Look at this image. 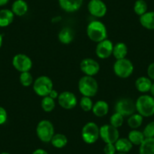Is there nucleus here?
<instances>
[{"label":"nucleus","mask_w":154,"mask_h":154,"mask_svg":"<svg viewBox=\"0 0 154 154\" xmlns=\"http://www.w3.org/2000/svg\"><path fill=\"white\" fill-rule=\"evenodd\" d=\"M87 35L94 42H101L107 38V29L106 26L99 20H93L88 23L86 29Z\"/></svg>","instance_id":"f257e3e1"},{"label":"nucleus","mask_w":154,"mask_h":154,"mask_svg":"<svg viewBox=\"0 0 154 154\" xmlns=\"http://www.w3.org/2000/svg\"><path fill=\"white\" fill-rule=\"evenodd\" d=\"M136 111L143 117H150L154 115V98L151 95H140L135 101Z\"/></svg>","instance_id":"f03ea898"},{"label":"nucleus","mask_w":154,"mask_h":154,"mask_svg":"<svg viewBox=\"0 0 154 154\" xmlns=\"http://www.w3.org/2000/svg\"><path fill=\"white\" fill-rule=\"evenodd\" d=\"M78 88L83 96L92 97L97 93L98 84L93 76L84 75L79 80Z\"/></svg>","instance_id":"7ed1b4c3"},{"label":"nucleus","mask_w":154,"mask_h":154,"mask_svg":"<svg viewBox=\"0 0 154 154\" xmlns=\"http://www.w3.org/2000/svg\"><path fill=\"white\" fill-rule=\"evenodd\" d=\"M53 82L47 75H40L35 79L32 84L33 91L39 97H46L53 89Z\"/></svg>","instance_id":"20e7f679"},{"label":"nucleus","mask_w":154,"mask_h":154,"mask_svg":"<svg viewBox=\"0 0 154 154\" xmlns=\"http://www.w3.org/2000/svg\"><path fill=\"white\" fill-rule=\"evenodd\" d=\"M37 137L44 143L51 142V138L54 135V127L52 122L47 119H43L38 122L36 126Z\"/></svg>","instance_id":"39448f33"},{"label":"nucleus","mask_w":154,"mask_h":154,"mask_svg":"<svg viewBox=\"0 0 154 154\" xmlns=\"http://www.w3.org/2000/svg\"><path fill=\"white\" fill-rule=\"evenodd\" d=\"M113 71L116 75H117L121 79H127L133 73L134 65L132 62L126 57L119 59L114 63Z\"/></svg>","instance_id":"423d86ee"},{"label":"nucleus","mask_w":154,"mask_h":154,"mask_svg":"<svg viewBox=\"0 0 154 154\" xmlns=\"http://www.w3.org/2000/svg\"><path fill=\"white\" fill-rule=\"evenodd\" d=\"M100 137V128L93 122H87L82 129V138L88 144L94 143Z\"/></svg>","instance_id":"0eeeda50"},{"label":"nucleus","mask_w":154,"mask_h":154,"mask_svg":"<svg viewBox=\"0 0 154 154\" xmlns=\"http://www.w3.org/2000/svg\"><path fill=\"white\" fill-rule=\"evenodd\" d=\"M100 137L105 143H115L119 138V131L110 124L103 125L100 128Z\"/></svg>","instance_id":"6e6552de"},{"label":"nucleus","mask_w":154,"mask_h":154,"mask_svg":"<svg viewBox=\"0 0 154 154\" xmlns=\"http://www.w3.org/2000/svg\"><path fill=\"white\" fill-rule=\"evenodd\" d=\"M116 112L125 116H130L136 111L135 102L130 98H122L118 100L115 106Z\"/></svg>","instance_id":"1a4fd4ad"},{"label":"nucleus","mask_w":154,"mask_h":154,"mask_svg":"<svg viewBox=\"0 0 154 154\" xmlns=\"http://www.w3.org/2000/svg\"><path fill=\"white\" fill-rule=\"evenodd\" d=\"M12 65L20 72H28L32 68V61L26 54H17L13 57Z\"/></svg>","instance_id":"9d476101"},{"label":"nucleus","mask_w":154,"mask_h":154,"mask_svg":"<svg viewBox=\"0 0 154 154\" xmlns=\"http://www.w3.org/2000/svg\"><path fill=\"white\" fill-rule=\"evenodd\" d=\"M57 101L63 109H72L77 105V97L70 91H63L59 94Z\"/></svg>","instance_id":"9b49d317"},{"label":"nucleus","mask_w":154,"mask_h":154,"mask_svg":"<svg viewBox=\"0 0 154 154\" xmlns=\"http://www.w3.org/2000/svg\"><path fill=\"white\" fill-rule=\"evenodd\" d=\"M80 69L85 75L94 76L100 71V64L93 58H85L81 61Z\"/></svg>","instance_id":"f8f14e48"},{"label":"nucleus","mask_w":154,"mask_h":154,"mask_svg":"<svg viewBox=\"0 0 154 154\" xmlns=\"http://www.w3.org/2000/svg\"><path fill=\"white\" fill-rule=\"evenodd\" d=\"M88 10L91 15L100 18L106 15L107 7L102 0H90L88 4Z\"/></svg>","instance_id":"ddd939ff"},{"label":"nucleus","mask_w":154,"mask_h":154,"mask_svg":"<svg viewBox=\"0 0 154 154\" xmlns=\"http://www.w3.org/2000/svg\"><path fill=\"white\" fill-rule=\"evenodd\" d=\"M112 50H113V44L109 39L106 38L97 43L95 52L99 58L106 59L112 55Z\"/></svg>","instance_id":"4468645a"},{"label":"nucleus","mask_w":154,"mask_h":154,"mask_svg":"<svg viewBox=\"0 0 154 154\" xmlns=\"http://www.w3.org/2000/svg\"><path fill=\"white\" fill-rule=\"evenodd\" d=\"M83 0H58V3L61 9L68 13L78 11L81 8Z\"/></svg>","instance_id":"2eb2a0df"},{"label":"nucleus","mask_w":154,"mask_h":154,"mask_svg":"<svg viewBox=\"0 0 154 154\" xmlns=\"http://www.w3.org/2000/svg\"><path fill=\"white\" fill-rule=\"evenodd\" d=\"M29 6L24 0H15L11 5V11L13 14L18 17L25 15L27 13Z\"/></svg>","instance_id":"dca6fc26"},{"label":"nucleus","mask_w":154,"mask_h":154,"mask_svg":"<svg viewBox=\"0 0 154 154\" xmlns=\"http://www.w3.org/2000/svg\"><path fill=\"white\" fill-rule=\"evenodd\" d=\"M152 80L149 77L140 76L135 81V87L138 91L141 93H146L150 91L152 87Z\"/></svg>","instance_id":"f3484780"},{"label":"nucleus","mask_w":154,"mask_h":154,"mask_svg":"<svg viewBox=\"0 0 154 154\" xmlns=\"http://www.w3.org/2000/svg\"><path fill=\"white\" fill-rule=\"evenodd\" d=\"M91 111L97 117H103L109 112V104L105 100H97L93 105Z\"/></svg>","instance_id":"a211bd4d"},{"label":"nucleus","mask_w":154,"mask_h":154,"mask_svg":"<svg viewBox=\"0 0 154 154\" xmlns=\"http://www.w3.org/2000/svg\"><path fill=\"white\" fill-rule=\"evenodd\" d=\"M140 23L143 27L149 30H154V11H146L140 16Z\"/></svg>","instance_id":"6ab92c4d"},{"label":"nucleus","mask_w":154,"mask_h":154,"mask_svg":"<svg viewBox=\"0 0 154 154\" xmlns=\"http://www.w3.org/2000/svg\"><path fill=\"white\" fill-rule=\"evenodd\" d=\"M116 151L119 152H128L132 149L133 144L128 138L125 137H119L114 143Z\"/></svg>","instance_id":"aec40b11"},{"label":"nucleus","mask_w":154,"mask_h":154,"mask_svg":"<svg viewBox=\"0 0 154 154\" xmlns=\"http://www.w3.org/2000/svg\"><path fill=\"white\" fill-rule=\"evenodd\" d=\"M14 14L10 9L0 10V27H5L14 20Z\"/></svg>","instance_id":"412c9836"},{"label":"nucleus","mask_w":154,"mask_h":154,"mask_svg":"<svg viewBox=\"0 0 154 154\" xmlns=\"http://www.w3.org/2000/svg\"><path fill=\"white\" fill-rule=\"evenodd\" d=\"M74 32L72 29L69 27H64L59 32L58 39L61 43L68 45L73 40Z\"/></svg>","instance_id":"4be33fe9"},{"label":"nucleus","mask_w":154,"mask_h":154,"mask_svg":"<svg viewBox=\"0 0 154 154\" xmlns=\"http://www.w3.org/2000/svg\"><path fill=\"white\" fill-rule=\"evenodd\" d=\"M139 154H154V137H146L139 147Z\"/></svg>","instance_id":"5701e85b"},{"label":"nucleus","mask_w":154,"mask_h":154,"mask_svg":"<svg viewBox=\"0 0 154 154\" xmlns=\"http://www.w3.org/2000/svg\"><path fill=\"white\" fill-rule=\"evenodd\" d=\"M128 54V47L123 42H118L113 45L112 55L116 60L125 58Z\"/></svg>","instance_id":"b1692460"},{"label":"nucleus","mask_w":154,"mask_h":154,"mask_svg":"<svg viewBox=\"0 0 154 154\" xmlns=\"http://www.w3.org/2000/svg\"><path fill=\"white\" fill-rule=\"evenodd\" d=\"M146 137L143 135V133L142 131H138L137 129H133L128 133V139L131 141L133 145H137L140 146L142 142L144 140Z\"/></svg>","instance_id":"393cba45"},{"label":"nucleus","mask_w":154,"mask_h":154,"mask_svg":"<svg viewBox=\"0 0 154 154\" xmlns=\"http://www.w3.org/2000/svg\"><path fill=\"white\" fill-rule=\"evenodd\" d=\"M67 137L65 134H54L51 140V143L53 146L56 148H63L67 144Z\"/></svg>","instance_id":"a878e982"},{"label":"nucleus","mask_w":154,"mask_h":154,"mask_svg":"<svg viewBox=\"0 0 154 154\" xmlns=\"http://www.w3.org/2000/svg\"><path fill=\"white\" fill-rule=\"evenodd\" d=\"M143 117L141 115H140L139 113H135L131 115L130 116H128V121H127V123H128V126L131 128L133 129H137V128L140 127V125L143 123Z\"/></svg>","instance_id":"bb28decb"},{"label":"nucleus","mask_w":154,"mask_h":154,"mask_svg":"<svg viewBox=\"0 0 154 154\" xmlns=\"http://www.w3.org/2000/svg\"><path fill=\"white\" fill-rule=\"evenodd\" d=\"M41 107L45 112H51L55 107V102L53 98H51L49 96L42 97V100L41 101Z\"/></svg>","instance_id":"cd10ccee"},{"label":"nucleus","mask_w":154,"mask_h":154,"mask_svg":"<svg viewBox=\"0 0 154 154\" xmlns=\"http://www.w3.org/2000/svg\"><path fill=\"white\" fill-rule=\"evenodd\" d=\"M134 11L138 16L143 15L147 11V4L144 0H137L134 2Z\"/></svg>","instance_id":"c85d7f7f"},{"label":"nucleus","mask_w":154,"mask_h":154,"mask_svg":"<svg viewBox=\"0 0 154 154\" xmlns=\"http://www.w3.org/2000/svg\"><path fill=\"white\" fill-rule=\"evenodd\" d=\"M124 122V116L121 115L119 112H116L115 113L112 114L109 119V123L111 125L116 128H119L123 125Z\"/></svg>","instance_id":"c756f323"},{"label":"nucleus","mask_w":154,"mask_h":154,"mask_svg":"<svg viewBox=\"0 0 154 154\" xmlns=\"http://www.w3.org/2000/svg\"><path fill=\"white\" fill-rule=\"evenodd\" d=\"M33 77L32 74L28 72H20V82L23 86L28 87L33 84Z\"/></svg>","instance_id":"7c9ffc66"},{"label":"nucleus","mask_w":154,"mask_h":154,"mask_svg":"<svg viewBox=\"0 0 154 154\" xmlns=\"http://www.w3.org/2000/svg\"><path fill=\"white\" fill-rule=\"evenodd\" d=\"M93 105H94V103H93L91 97H86V96H82L80 101H79V106H80L81 109L85 112L91 111L92 109Z\"/></svg>","instance_id":"2f4dec72"},{"label":"nucleus","mask_w":154,"mask_h":154,"mask_svg":"<svg viewBox=\"0 0 154 154\" xmlns=\"http://www.w3.org/2000/svg\"><path fill=\"white\" fill-rule=\"evenodd\" d=\"M143 133L145 137H154V121L145 126Z\"/></svg>","instance_id":"473e14b6"},{"label":"nucleus","mask_w":154,"mask_h":154,"mask_svg":"<svg viewBox=\"0 0 154 154\" xmlns=\"http://www.w3.org/2000/svg\"><path fill=\"white\" fill-rule=\"evenodd\" d=\"M103 152L105 154H116V149L114 143H106L103 148Z\"/></svg>","instance_id":"72a5a7b5"},{"label":"nucleus","mask_w":154,"mask_h":154,"mask_svg":"<svg viewBox=\"0 0 154 154\" xmlns=\"http://www.w3.org/2000/svg\"><path fill=\"white\" fill-rule=\"evenodd\" d=\"M8 119V113L5 108L0 106V125L5 123Z\"/></svg>","instance_id":"f704fd0d"},{"label":"nucleus","mask_w":154,"mask_h":154,"mask_svg":"<svg viewBox=\"0 0 154 154\" xmlns=\"http://www.w3.org/2000/svg\"><path fill=\"white\" fill-rule=\"evenodd\" d=\"M147 75L151 80H154V63H151L147 67Z\"/></svg>","instance_id":"c9c22d12"},{"label":"nucleus","mask_w":154,"mask_h":154,"mask_svg":"<svg viewBox=\"0 0 154 154\" xmlns=\"http://www.w3.org/2000/svg\"><path fill=\"white\" fill-rule=\"evenodd\" d=\"M48 96H49V97H51V98H53L54 100L55 98H57V97H58L59 94H58V92H57V91H56V90H54V88H53V89L51 91V92L49 93Z\"/></svg>","instance_id":"e433bc0d"},{"label":"nucleus","mask_w":154,"mask_h":154,"mask_svg":"<svg viewBox=\"0 0 154 154\" xmlns=\"http://www.w3.org/2000/svg\"><path fill=\"white\" fill-rule=\"evenodd\" d=\"M32 154H48L47 151L43 149H37L32 152Z\"/></svg>","instance_id":"4c0bfd02"},{"label":"nucleus","mask_w":154,"mask_h":154,"mask_svg":"<svg viewBox=\"0 0 154 154\" xmlns=\"http://www.w3.org/2000/svg\"><path fill=\"white\" fill-rule=\"evenodd\" d=\"M8 2H9V0H0V7L7 5Z\"/></svg>","instance_id":"58836bf2"},{"label":"nucleus","mask_w":154,"mask_h":154,"mask_svg":"<svg viewBox=\"0 0 154 154\" xmlns=\"http://www.w3.org/2000/svg\"><path fill=\"white\" fill-rule=\"evenodd\" d=\"M150 93H151V96L154 98V83H152V87H151V89H150Z\"/></svg>","instance_id":"ea45409f"},{"label":"nucleus","mask_w":154,"mask_h":154,"mask_svg":"<svg viewBox=\"0 0 154 154\" xmlns=\"http://www.w3.org/2000/svg\"><path fill=\"white\" fill-rule=\"evenodd\" d=\"M2 41H3V36H2V34L0 33V48L2 45Z\"/></svg>","instance_id":"a19ab883"},{"label":"nucleus","mask_w":154,"mask_h":154,"mask_svg":"<svg viewBox=\"0 0 154 154\" xmlns=\"http://www.w3.org/2000/svg\"><path fill=\"white\" fill-rule=\"evenodd\" d=\"M0 154H10L9 152H2V153H0Z\"/></svg>","instance_id":"79ce46f5"},{"label":"nucleus","mask_w":154,"mask_h":154,"mask_svg":"<svg viewBox=\"0 0 154 154\" xmlns=\"http://www.w3.org/2000/svg\"><path fill=\"white\" fill-rule=\"evenodd\" d=\"M116 154H126V153H125V152H118V153H116Z\"/></svg>","instance_id":"37998d69"}]
</instances>
